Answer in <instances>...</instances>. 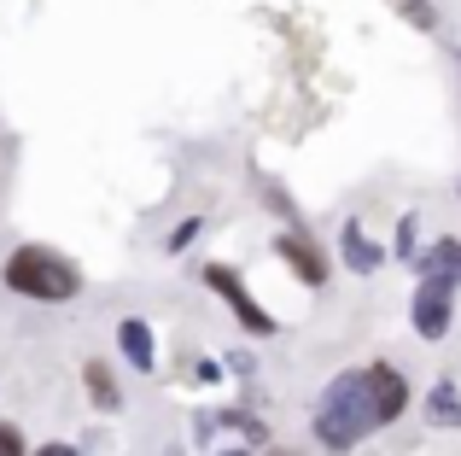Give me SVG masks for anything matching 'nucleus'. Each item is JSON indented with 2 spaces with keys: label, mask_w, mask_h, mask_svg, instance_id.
<instances>
[{
  "label": "nucleus",
  "mask_w": 461,
  "mask_h": 456,
  "mask_svg": "<svg viewBox=\"0 0 461 456\" xmlns=\"http://www.w3.org/2000/svg\"><path fill=\"white\" fill-rule=\"evenodd\" d=\"M374 433V398H368V369H345L327 380L321 404H315V439L333 456L357 451Z\"/></svg>",
  "instance_id": "1"
},
{
  "label": "nucleus",
  "mask_w": 461,
  "mask_h": 456,
  "mask_svg": "<svg viewBox=\"0 0 461 456\" xmlns=\"http://www.w3.org/2000/svg\"><path fill=\"white\" fill-rule=\"evenodd\" d=\"M6 287L23 298H35V305H70V298L82 293V275L77 263H65L53 246H18L6 258Z\"/></svg>",
  "instance_id": "2"
},
{
  "label": "nucleus",
  "mask_w": 461,
  "mask_h": 456,
  "mask_svg": "<svg viewBox=\"0 0 461 456\" xmlns=\"http://www.w3.org/2000/svg\"><path fill=\"white\" fill-rule=\"evenodd\" d=\"M204 287H211V293L222 298L228 310H234L246 333H258V340H269V333H275V316H269V310H263L258 298L246 293V281H240V275L228 269V263H211V269H204Z\"/></svg>",
  "instance_id": "3"
},
{
  "label": "nucleus",
  "mask_w": 461,
  "mask_h": 456,
  "mask_svg": "<svg viewBox=\"0 0 461 456\" xmlns=\"http://www.w3.org/2000/svg\"><path fill=\"white\" fill-rule=\"evenodd\" d=\"M450 310H456V287L450 281H420L415 298H409V322L427 345H438L450 333Z\"/></svg>",
  "instance_id": "4"
},
{
  "label": "nucleus",
  "mask_w": 461,
  "mask_h": 456,
  "mask_svg": "<svg viewBox=\"0 0 461 456\" xmlns=\"http://www.w3.org/2000/svg\"><path fill=\"white\" fill-rule=\"evenodd\" d=\"M368 398H374V427H392L397 415L409 410V380L397 363H368Z\"/></svg>",
  "instance_id": "5"
},
{
  "label": "nucleus",
  "mask_w": 461,
  "mask_h": 456,
  "mask_svg": "<svg viewBox=\"0 0 461 456\" xmlns=\"http://www.w3.org/2000/svg\"><path fill=\"white\" fill-rule=\"evenodd\" d=\"M275 251H281V263H286V269H293L304 287H321V281H327V251L315 246L304 228H286V234L275 240Z\"/></svg>",
  "instance_id": "6"
},
{
  "label": "nucleus",
  "mask_w": 461,
  "mask_h": 456,
  "mask_svg": "<svg viewBox=\"0 0 461 456\" xmlns=\"http://www.w3.org/2000/svg\"><path fill=\"white\" fill-rule=\"evenodd\" d=\"M415 263H420V281H450V287H461V240L456 234L432 240Z\"/></svg>",
  "instance_id": "7"
},
{
  "label": "nucleus",
  "mask_w": 461,
  "mask_h": 456,
  "mask_svg": "<svg viewBox=\"0 0 461 456\" xmlns=\"http://www.w3.org/2000/svg\"><path fill=\"white\" fill-rule=\"evenodd\" d=\"M339 258H345V269L374 275V269L385 263V251L368 240V228H362V223H345V228H339Z\"/></svg>",
  "instance_id": "8"
},
{
  "label": "nucleus",
  "mask_w": 461,
  "mask_h": 456,
  "mask_svg": "<svg viewBox=\"0 0 461 456\" xmlns=\"http://www.w3.org/2000/svg\"><path fill=\"white\" fill-rule=\"evenodd\" d=\"M82 387H88V398H94V410H123V387H117V375L112 369L100 363V357H94V363H82Z\"/></svg>",
  "instance_id": "9"
},
{
  "label": "nucleus",
  "mask_w": 461,
  "mask_h": 456,
  "mask_svg": "<svg viewBox=\"0 0 461 456\" xmlns=\"http://www.w3.org/2000/svg\"><path fill=\"white\" fill-rule=\"evenodd\" d=\"M117 345H123V357L140 369V375H147V369L158 363V340H152V328H147L140 316H129L123 328H117Z\"/></svg>",
  "instance_id": "10"
},
{
  "label": "nucleus",
  "mask_w": 461,
  "mask_h": 456,
  "mask_svg": "<svg viewBox=\"0 0 461 456\" xmlns=\"http://www.w3.org/2000/svg\"><path fill=\"white\" fill-rule=\"evenodd\" d=\"M427 427H438V433H456V427H461V392H456V380H438V387L427 392Z\"/></svg>",
  "instance_id": "11"
},
{
  "label": "nucleus",
  "mask_w": 461,
  "mask_h": 456,
  "mask_svg": "<svg viewBox=\"0 0 461 456\" xmlns=\"http://www.w3.org/2000/svg\"><path fill=\"white\" fill-rule=\"evenodd\" d=\"M222 422H228V427H240V433H246V445H269V427H263L258 415H246V410H228Z\"/></svg>",
  "instance_id": "12"
},
{
  "label": "nucleus",
  "mask_w": 461,
  "mask_h": 456,
  "mask_svg": "<svg viewBox=\"0 0 461 456\" xmlns=\"http://www.w3.org/2000/svg\"><path fill=\"white\" fill-rule=\"evenodd\" d=\"M403 18L415 23V30H427V35L438 30V6H427V0H403Z\"/></svg>",
  "instance_id": "13"
},
{
  "label": "nucleus",
  "mask_w": 461,
  "mask_h": 456,
  "mask_svg": "<svg viewBox=\"0 0 461 456\" xmlns=\"http://www.w3.org/2000/svg\"><path fill=\"white\" fill-rule=\"evenodd\" d=\"M0 456H30V445H23V427L0 422Z\"/></svg>",
  "instance_id": "14"
},
{
  "label": "nucleus",
  "mask_w": 461,
  "mask_h": 456,
  "mask_svg": "<svg viewBox=\"0 0 461 456\" xmlns=\"http://www.w3.org/2000/svg\"><path fill=\"white\" fill-rule=\"evenodd\" d=\"M199 228H204V217H187V223H176V234H169V251H187L193 240H199Z\"/></svg>",
  "instance_id": "15"
},
{
  "label": "nucleus",
  "mask_w": 461,
  "mask_h": 456,
  "mask_svg": "<svg viewBox=\"0 0 461 456\" xmlns=\"http://www.w3.org/2000/svg\"><path fill=\"white\" fill-rule=\"evenodd\" d=\"M397 258H420V246H415V211L397 223Z\"/></svg>",
  "instance_id": "16"
},
{
  "label": "nucleus",
  "mask_w": 461,
  "mask_h": 456,
  "mask_svg": "<svg viewBox=\"0 0 461 456\" xmlns=\"http://www.w3.org/2000/svg\"><path fill=\"white\" fill-rule=\"evenodd\" d=\"M30 456H82L77 445H41V451H30Z\"/></svg>",
  "instance_id": "17"
},
{
  "label": "nucleus",
  "mask_w": 461,
  "mask_h": 456,
  "mask_svg": "<svg viewBox=\"0 0 461 456\" xmlns=\"http://www.w3.org/2000/svg\"><path fill=\"white\" fill-rule=\"evenodd\" d=\"M222 456H251V451H222Z\"/></svg>",
  "instance_id": "18"
},
{
  "label": "nucleus",
  "mask_w": 461,
  "mask_h": 456,
  "mask_svg": "<svg viewBox=\"0 0 461 456\" xmlns=\"http://www.w3.org/2000/svg\"><path fill=\"white\" fill-rule=\"evenodd\" d=\"M281 456H293V451H281Z\"/></svg>",
  "instance_id": "19"
},
{
  "label": "nucleus",
  "mask_w": 461,
  "mask_h": 456,
  "mask_svg": "<svg viewBox=\"0 0 461 456\" xmlns=\"http://www.w3.org/2000/svg\"><path fill=\"white\" fill-rule=\"evenodd\" d=\"M456 59H461V53H456Z\"/></svg>",
  "instance_id": "20"
}]
</instances>
